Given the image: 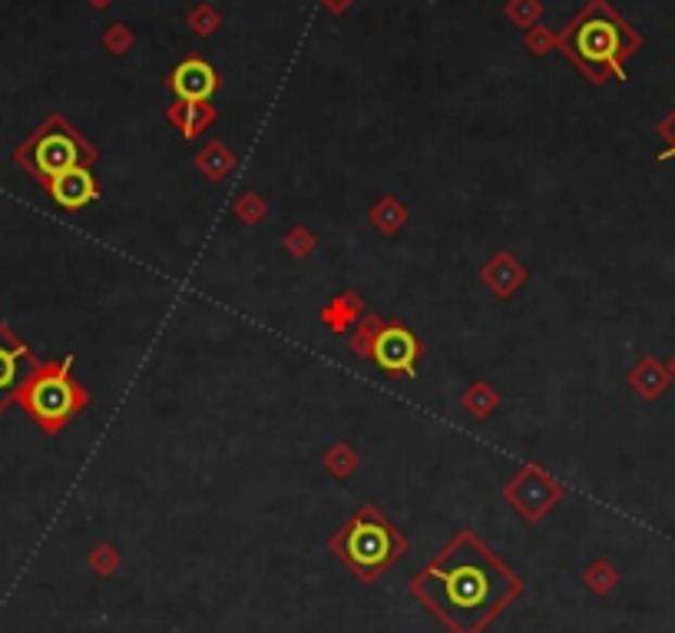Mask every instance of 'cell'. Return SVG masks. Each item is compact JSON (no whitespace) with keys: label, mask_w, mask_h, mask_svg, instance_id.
I'll return each instance as SVG.
<instances>
[{"label":"cell","mask_w":675,"mask_h":633,"mask_svg":"<svg viewBox=\"0 0 675 633\" xmlns=\"http://www.w3.org/2000/svg\"><path fill=\"white\" fill-rule=\"evenodd\" d=\"M408 591L447 633H484L523 594V581L474 531H460L411 578Z\"/></svg>","instance_id":"1"},{"label":"cell","mask_w":675,"mask_h":633,"mask_svg":"<svg viewBox=\"0 0 675 633\" xmlns=\"http://www.w3.org/2000/svg\"><path fill=\"white\" fill-rule=\"evenodd\" d=\"M557 47L589 84H606L626 77V63L639 53L642 34L610 0H589L560 30Z\"/></svg>","instance_id":"2"},{"label":"cell","mask_w":675,"mask_h":633,"mask_svg":"<svg viewBox=\"0 0 675 633\" xmlns=\"http://www.w3.org/2000/svg\"><path fill=\"white\" fill-rule=\"evenodd\" d=\"M331 557L342 560L361 584H374L384 571L408 554V537L391 524L374 504L358 508L342 528L328 537Z\"/></svg>","instance_id":"3"},{"label":"cell","mask_w":675,"mask_h":633,"mask_svg":"<svg viewBox=\"0 0 675 633\" xmlns=\"http://www.w3.org/2000/svg\"><path fill=\"white\" fill-rule=\"evenodd\" d=\"M17 405L40 425V431L60 434L90 405V392L74 378V355L40 362L21 385Z\"/></svg>","instance_id":"4"},{"label":"cell","mask_w":675,"mask_h":633,"mask_svg":"<svg viewBox=\"0 0 675 633\" xmlns=\"http://www.w3.org/2000/svg\"><path fill=\"white\" fill-rule=\"evenodd\" d=\"M14 160L24 173H30L40 186H47L60 173H71L80 166L93 169L100 156H97V147L77 130L71 119H66L63 113H53L17 147Z\"/></svg>","instance_id":"5"},{"label":"cell","mask_w":675,"mask_h":633,"mask_svg":"<svg viewBox=\"0 0 675 633\" xmlns=\"http://www.w3.org/2000/svg\"><path fill=\"white\" fill-rule=\"evenodd\" d=\"M352 352L361 358H371L384 375L404 378V375H415L424 355V342L397 319L365 315V319H358V329L352 336Z\"/></svg>","instance_id":"6"},{"label":"cell","mask_w":675,"mask_h":633,"mask_svg":"<svg viewBox=\"0 0 675 633\" xmlns=\"http://www.w3.org/2000/svg\"><path fill=\"white\" fill-rule=\"evenodd\" d=\"M504 501L523 521L536 524L563 501V484L550 478L539 465H526L504 484Z\"/></svg>","instance_id":"7"},{"label":"cell","mask_w":675,"mask_h":633,"mask_svg":"<svg viewBox=\"0 0 675 633\" xmlns=\"http://www.w3.org/2000/svg\"><path fill=\"white\" fill-rule=\"evenodd\" d=\"M40 365L34 349L11 332V326L0 319V415H4L14 402L27 375Z\"/></svg>","instance_id":"8"},{"label":"cell","mask_w":675,"mask_h":633,"mask_svg":"<svg viewBox=\"0 0 675 633\" xmlns=\"http://www.w3.org/2000/svg\"><path fill=\"white\" fill-rule=\"evenodd\" d=\"M166 87L176 93V100H186V103H209L213 93L219 90V74L209 60L202 56H186L179 67L169 74Z\"/></svg>","instance_id":"9"},{"label":"cell","mask_w":675,"mask_h":633,"mask_svg":"<svg viewBox=\"0 0 675 633\" xmlns=\"http://www.w3.org/2000/svg\"><path fill=\"white\" fill-rule=\"evenodd\" d=\"M43 189H47L50 200L60 210H71V213L87 210L90 203L100 200V182L93 179V169H84V166L80 169H71V173H60Z\"/></svg>","instance_id":"10"},{"label":"cell","mask_w":675,"mask_h":633,"mask_svg":"<svg viewBox=\"0 0 675 633\" xmlns=\"http://www.w3.org/2000/svg\"><path fill=\"white\" fill-rule=\"evenodd\" d=\"M526 279V269L510 256V252H500L497 259H491L484 266V282L497 292V295H513L520 289V282Z\"/></svg>","instance_id":"11"},{"label":"cell","mask_w":675,"mask_h":633,"mask_svg":"<svg viewBox=\"0 0 675 633\" xmlns=\"http://www.w3.org/2000/svg\"><path fill=\"white\" fill-rule=\"evenodd\" d=\"M169 119L179 126L182 137H199L206 126L216 119V106L213 103H186V100H176V106L169 110Z\"/></svg>","instance_id":"12"},{"label":"cell","mask_w":675,"mask_h":633,"mask_svg":"<svg viewBox=\"0 0 675 633\" xmlns=\"http://www.w3.org/2000/svg\"><path fill=\"white\" fill-rule=\"evenodd\" d=\"M321 319H324V326H328L331 332H345L352 322L361 319V302H358V295H355V292L338 295V302H334L331 308L321 312Z\"/></svg>","instance_id":"13"},{"label":"cell","mask_w":675,"mask_h":633,"mask_svg":"<svg viewBox=\"0 0 675 633\" xmlns=\"http://www.w3.org/2000/svg\"><path fill=\"white\" fill-rule=\"evenodd\" d=\"M371 223L381 229V232H397L404 223H408V210H404L394 197H384L374 210H371Z\"/></svg>","instance_id":"14"},{"label":"cell","mask_w":675,"mask_h":633,"mask_svg":"<svg viewBox=\"0 0 675 633\" xmlns=\"http://www.w3.org/2000/svg\"><path fill=\"white\" fill-rule=\"evenodd\" d=\"M195 163H199V169L206 173L209 179H222V176L235 166V156H232L226 147L213 143L209 150H202V153L195 156Z\"/></svg>","instance_id":"15"},{"label":"cell","mask_w":675,"mask_h":633,"mask_svg":"<svg viewBox=\"0 0 675 633\" xmlns=\"http://www.w3.org/2000/svg\"><path fill=\"white\" fill-rule=\"evenodd\" d=\"M583 584H586L593 594H610V591L620 584V574L613 571V564L596 560V564H589V571L583 574Z\"/></svg>","instance_id":"16"},{"label":"cell","mask_w":675,"mask_h":633,"mask_svg":"<svg viewBox=\"0 0 675 633\" xmlns=\"http://www.w3.org/2000/svg\"><path fill=\"white\" fill-rule=\"evenodd\" d=\"M355 465H358V458H355V452H352L348 445H334V448L324 455V468H328L334 478H348V474L355 471Z\"/></svg>","instance_id":"17"},{"label":"cell","mask_w":675,"mask_h":633,"mask_svg":"<svg viewBox=\"0 0 675 633\" xmlns=\"http://www.w3.org/2000/svg\"><path fill=\"white\" fill-rule=\"evenodd\" d=\"M90 567L100 574V578H110L116 567H119V550L113 547V544H100V547H93V554H90Z\"/></svg>","instance_id":"18"},{"label":"cell","mask_w":675,"mask_h":633,"mask_svg":"<svg viewBox=\"0 0 675 633\" xmlns=\"http://www.w3.org/2000/svg\"><path fill=\"white\" fill-rule=\"evenodd\" d=\"M497 395L487 389V385H474V389H467V395H463V405L474 412V415H487L491 408H497Z\"/></svg>","instance_id":"19"},{"label":"cell","mask_w":675,"mask_h":633,"mask_svg":"<svg viewBox=\"0 0 675 633\" xmlns=\"http://www.w3.org/2000/svg\"><path fill=\"white\" fill-rule=\"evenodd\" d=\"M235 213H239L242 223H258V219L265 216V203H262L255 193H245V197L235 203Z\"/></svg>","instance_id":"20"},{"label":"cell","mask_w":675,"mask_h":633,"mask_svg":"<svg viewBox=\"0 0 675 633\" xmlns=\"http://www.w3.org/2000/svg\"><path fill=\"white\" fill-rule=\"evenodd\" d=\"M659 137L665 140V150H662V160H675V110L659 123Z\"/></svg>","instance_id":"21"}]
</instances>
